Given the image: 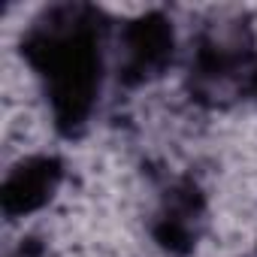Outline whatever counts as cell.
<instances>
[{"instance_id":"obj_3","label":"cell","mask_w":257,"mask_h":257,"mask_svg":"<svg viewBox=\"0 0 257 257\" xmlns=\"http://www.w3.org/2000/svg\"><path fill=\"white\" fill-rule=\"evenodd\" d=\"M61 161L52 158V155H37V158H28L22 164H16L7 179H4V188H0V206H4V215L7 218H22V215H31L37 209H43L58 185H61Z\"/></svg>"},{"instance_id":"obj_6","label":"cell","mask_w":257,"mask_h":257,"mask_svg":"<svg viewBox=\"0 0 257 257\" xmlns=\"http://www.w3.org/2000/svg\"><path fill=\"white\" fill-rule=\"evenodd\" d=\"M248 88H251V94H257V67L248 70Z\"/></svg>"},{"instance_id":"obj_2","label":"cell","mask_w":257,"mask_h":257,"mask_svg":"<svg viewBox=\"0 0 257 257\" xmlns=\"http://www.w3.org/2000/svg\"><path fill=\"white\" fill-rule=\"evenodd\" d=\"M176 52V34L167 16L149 13L124 25L118 40V79L124 85H143L158 79Z\"/></svg>"},{"instance_id":"obj_1","label":"cell","mask_w":257,"mask_h":257,"mask_svg":"<svg viewBox=\"0 0 257 257\" xmlns=\"http://www.w3.org/2000/svg\"><path fill=\"white\" fill-rule=\"evenodd\" d=\"M103 34L97 10L82 4L46 10L28 31L22 52L37 70L55 127L76 137L88 124L103 82Z\"/></svg>"},{"instance_id":"obj_4","label":"cell","mask_w":257,"mask_h":257,"mask_svg":"<svg viewBox=\"0 0 257 257\" xmlns=\"http://www.w3.org/2000/svg\"><path fill=\"white\" fill-rule=\"evenodd\" d=\"M200 215H203V200L197 185L194 182L176 185L158 212V224H155L158 242L170 251H188L200 233Z\"/></svg>"},{"instance_id":"obj_5","label":"cell","mask_w":257,"mask_h":257,"mask_svg":"<svg viewBox=\"0 0 257 257\" xmlns=\"http://www.w3.org/2000/svg\"><path fill=\"white\" fill-rule=\"evenodd\" d=\"M13 257H40V248H37V245H22Z\"/></svg>"}]
</instances>
